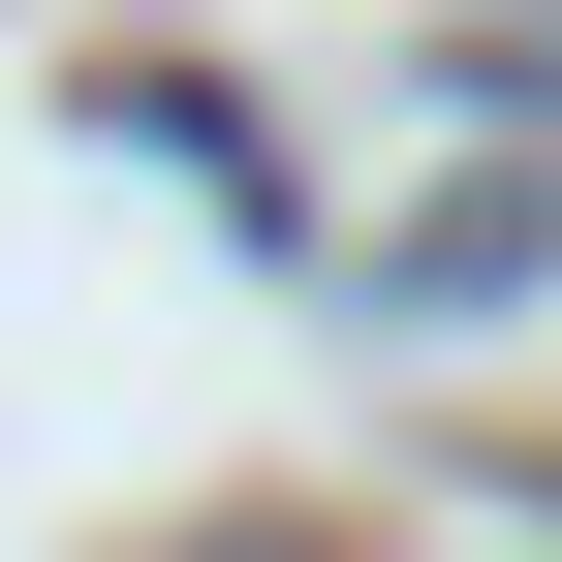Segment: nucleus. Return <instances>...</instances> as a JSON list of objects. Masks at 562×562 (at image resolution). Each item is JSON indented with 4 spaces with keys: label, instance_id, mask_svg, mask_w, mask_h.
<instances>
[{
    "label": "nucleus",
    "instance_id": "nucleus-1",
    "mask_svg": "<svg viewBox=\"0 0 562 562\" xmlns=\"http://www.w3.org/2000/svg\"><path fill=\"white\" fill-rule=\"evenodd\" d=\"M469 94H562V32H469Z\"/></svg>",
    "mask_w": 562,
    "mask_h": 562
}]
</instances>
